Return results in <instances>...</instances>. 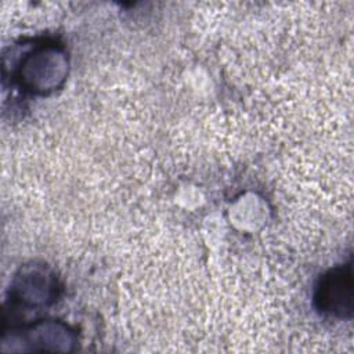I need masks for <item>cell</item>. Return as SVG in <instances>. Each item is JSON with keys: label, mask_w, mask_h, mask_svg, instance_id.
Returning a JSON list of instances; mask_svg holds the SVG:
<instances>
[{"label": "cell", "mask_w": 354, "mask_h": 354, "mask_svg": "<svg viewBox=\"0 0 354 354\" xmlns=\"http://www.w3.org/2000/svg\"><path fill=\"white\" fill-rule=\"evenodd\" d=\"M21 344L18 350H53L69 351L75 343V336L69 328L61 322L39 321L19 329H12L11 335L3 336V344Z\"/></svg>", "instance_id": "obj_4"}, {"label": "cell", "mask_w": 354, "mask_h": 354, "mask_svg": "<svg viewBox=\"0 0 354 354\" xmlns=\"http://www.w3.org/2000/svg\"><path fill=\"white\" fill-rule=\"evenodd\" d=\"M57 278L44 266H25L10 288L11 303L18 306H46L57 297Z\"/></svg>", "instance_id": "obj_3"}, {"label": "cell", "mask_w": 354, "mask_h": 354, "mask_svg": "<svg viewBox=\"0 0 354 354\" xmlns=\"http://www.w3.org/2000/svg\"><path fill=\"white\" fill-rule=\"evenodd\" d=\"M69 59L66 50L53 40L28 44L11 71L17 84L30 94L46 95L66 80Z\"/></svg>", "instance_id": "obj_1"}, {"label": "cell", "mask_w": 354, "mask_h": 354, "mask_svg": "<svg viewBox=\"0 0 354 354\" xmlns=\"http://www.w3.org/2000/svg\"><path fill=\"white\" fill-rule=\"evenodd\" d=\"M314 304L325 315L344 319L353 314L351 264L337 266L322 274L314 289Z\"/></svg>", "instance_id": "obj_2"}]
</instances>
